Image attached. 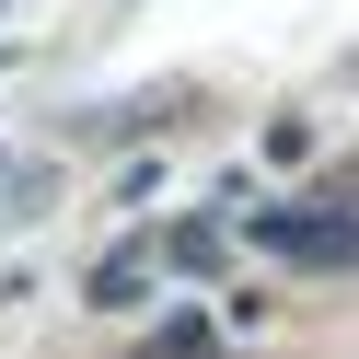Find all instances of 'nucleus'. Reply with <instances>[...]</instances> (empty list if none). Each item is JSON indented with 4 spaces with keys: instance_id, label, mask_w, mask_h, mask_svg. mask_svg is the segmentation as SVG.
I'll return each instance as SVG.
<instances>
[{
    "instance_id": "3",
    "label": "nucleus",
    "mask_w": 359,
    "mask_h": 359,
    "mask_svg": "<svg viewBox=\"0 0 359 359\" xmlns=\"http://www.w3.org/2000/svg\"><path fill=\"white\" fill-rule=\"evenodd\" d=\"M151 359H209V325H197V313H186V325H163V336H151Z\"/></svg>"
},
{
    "instance_id": "2",
    "label": "nucleus",
    "mask_w": 359,
    "mask_h": 359,
    "mask_svg": "<svg viewBox=\"0 0 359 359\" xmlns=\"http://www.w3.org/2000/svg\"><path fill=\"white\" fill-rule=\"evenodd\" d=\"M140 290H151V255H116V266H93V302H104V313H128Z\"/></svg>"
},
{
    "instance_id": "1",
    "label": "nucleus",
    "mask_w": 359,
    "mask_h": 359,
    "mask_svg": "<svg viewBox=\"0 0 359 359\" xmlns=\"http://www.w3.org/2000/svg\"><path fill=\"white\" fill-rule=\"evenodd\" d=\"M255 243L290 266H359V209L348 197H290V209H255Z\"/></svg>"
}]
</instances>
